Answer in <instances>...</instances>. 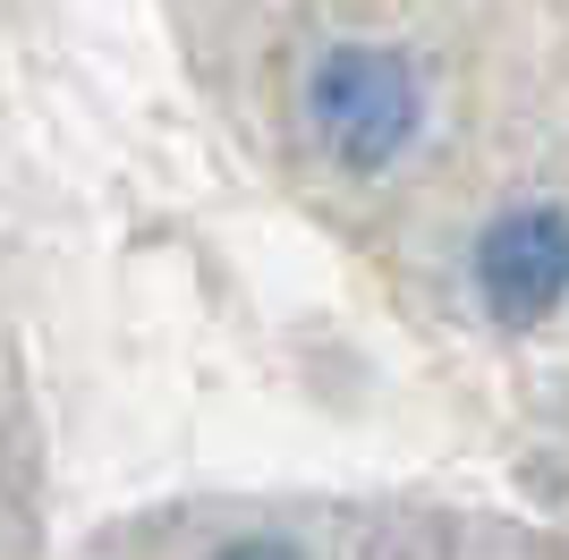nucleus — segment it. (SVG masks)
<instances>
[{
    "label": "nucleus",
    "mask_w": 569,
    "mask_h": 560,
    "mask_svg": "<svg viewBox=\"0 0 569 560\" xmlns=\"http://www.w3.org/2000/svg\"><path fill=\"white\" fill-rule=\"evenodd\" d=\"M307 119L315 137L332 144V162L349 170H382L400 162L417 119H426V93H417V69L382 43H340L307 86Z\"/></svg>",
    "instance_id": "nucleus-1"
},
{
    "label": "nucleus",
    "mask_w": 569,
    "mask_h": 560,
    "mask_svg": "<svg viewBox=\"0 0 569 560\" xmlns=\"http://www.w3.org/2000/svg\"><path fill=\"white\" fill-rule=\"evenodd\" d=\"M476 298L501 323H545L569 298V212L552 204H519L476 238Z\"/></svg>",
    "instance_id": "nucleus-2"
},
{
    "label": "nucleus",
    "mask_w": 569,
    "mask_h": 560,
    "mask_svg": "<svg viewBox=\"0 0 569 560\" xmlns=\"http://www.w3.org/2000/svg\"><path fill=\"white\" fill-rule=\"evenodd\" d=\"M221 560H298V552H289L281 536H247V543H230Z\"/></svg>",
    "instance_id": "nucleus-3"
}]
</instances>
